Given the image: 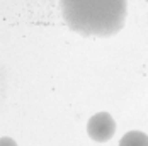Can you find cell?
I'll use <instances>...</instances> for the list:
<instances>
[{
    "instance_id": "1",
    "label": "cell",
    "mask_w": 148,
    "mask_h": 146,
    "mask_svg": "<svg viewBox=\"0 0 148 146\" xmlns=\"http://www.w3.org/2000/svg\"><path fill=\"white\" fill-rule=\"evenodd\" d=\"M61 12L70 29L82 36H112L123 29L126 0H61Z\"/></svg>"
},
{
    "instance_id": "2",
    "label": "cell",
    "mask_w": 148,
    "mask_h": 146,
    "mask_svg": "<svg viewBox=\"0 0 148 146\" xmlns=\"http://www.w3.org/2000/svg\"><path fill=\"white\" fill-rule=\"evenodd\" d=\"M87 132L94 141H109L114 132H116V122L111 114L107 112H99V114H94L87 122Z\"/></svg>"
},
{
    "instance_id": "3",
    "label": "cell",
    "mask_w": 148,
    "mask_h": 146,
    "mask_svg": "<svg viewBox=\"0 0 148 146\" xmlns=\"http://www.w3.org/2000/svg\"><path fill=\"white\" fill-rule=\"evenodd\" d=\"M119 146H148V136L141 131H130L121 138Z\"/></svg>"
},
{
    "instance_id": "4",
    "label": "cell",
    "mask_w": 148,
    "mask_h": 146,
    "mask_svg": "<svg viewBox=\"0 0 148 146\" xmlns=\"http://www.w3.org/2000/svg\"><path fill=\"white\" fill-rule=\"evenodd\" d=\"M0 146H17V143H15V139L9 138V136H2L0 138Z\"/></svg>"
}]
</instances>
